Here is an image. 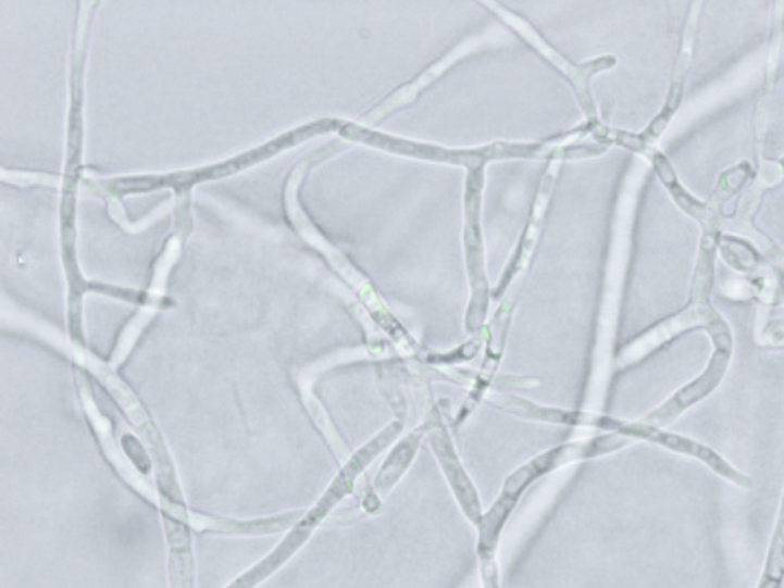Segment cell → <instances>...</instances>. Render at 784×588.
<instances>
[{
  "instance_id": "6da1fadb",
  "label": "cell",
  "mask_w": 784,
  "mask_h": 588,
  "mask_svg": "<svg viewBox=\"0 0 784 588\" xmlns=\"http://www.w3.org/2000/svg\"><path fill=\"white\" fill-rule=\"evenodd\" d=\"M632 441L621 434L609 433L606 436L593 437L590 440L555 446L549 451L536 455L531 462L518 467L506 478L500 497L497 498L493 508L484 513L482 523L478 524V545H476L478 558L497 556L498 542H500L509 516L512 515L521 496L539 478L573 462L613 454V452L626 448Z\"/></svg>"
},
{
  "instance_id": "7a4b0ae2",
  "label": "cell",
  "mask_w": 784,
  "mask_h": 588,
  "mask_svg": "<svg viewBox=\"0 0 784 588\" xmlns=\"http://www.w3.org/2000/svg\"><path fill=\"white\" fill-rule=\"evenodd\" d=\"M705 328L711 336L714 348H734L733 335L723 317L718 311L709 305V293L693 290L692 303L685 310L679 311L674 316L660 322L644 335L637 337L632 343L626 345L618 358V365L621 368L634 365L643 361L658 348L682 335L686 329Z\"/></svg>"
},
{
  "instance_id": "3957f363",
  "label": "cell",
  "mask_w": 784,
  "mask_h": 588,
  "mask_svg": "<svg viewBox=\"0 0 784 588\" xmlns=\"http://www.w3.org/2000/svg\"><path fill=\"white\" fill-rule=\"evenodd\" d=\"M606 430L621 434V436L629 437L630 440L647 441V443L659 446V448L667 449L673 454L696 460V462L704 464L709 471L714 472L715 475L731 483V485L743 490L752 488V479L749 475L737 470L733 463L727 462L725 456L712 449L711 446L694 440L692 437H686L684 434L673 433V430L665 428H656V426L647 425L644 422L630 423L617 421L613 417H609Z\"/></svg>"
},
{
  "instance_id": "277c9868",
  "label": "cell",
  "mask_w": 784,
  "mask_h": 588,
  "mask_svg": "<svg viewBox=\"0 0 784 588\" xmlns=\"http://www.w3.org/2000/svg\"><path fill=\"white\" fill-rule=\"evenodd\" d=\"M347 137L362 141V143L374 146V148L386 149V151L403 153V155L418 157L423 160L448 161V163L466 164L471 168H480L486 161L495 157H528L534 155L536 148L532 146H493V148L480 149V151H446L435 146L411 143V141L399 140L389 135L371 133L358 126L347 127Z\"/></svg>"
},
{
  "instance_id": "5b68a950",
  "label": "cell",
  "mask_w": 784,
  "mask_h": 588,
  "mask_svg": "<svg viewBox=\"0 0 784 588\" xmlns=\"http://www.w3.org/2000/svg\"><path fill=\"white\" fill-rule=\"evenodd\" d=\"M483 174L480 168H472L468 179L466 192V242L468 268L471 276L472 299L469 303L466 327L475 331L486 320L489 306V288L484 276L482 234H480L478 208L482 192Z\"/></svg>"
},
{
  "instance_id": "8992f818",
  "label": "cell",
  "mask_w": 784,
  "mask_h": 588,
  "mask_svg": "<svg viewBox=\"0 0 784 588\" xmlns=\"http://www.w3.org/2000/svg\"><path fill=\"white\" fill-rule=\"evenodd\" d=\"M731 359H733V348H714V353L699 376L679 388L665 402L648 412L640 422L656 428H667L671 423L676 422L686 411L707 400L723 384L730 370Z\"/></svg>"
},
{
  "instance_id": "52a82bcc",
  "label": "cell",
  "mask_w": 784,
  "mask_h": 588,
  "mask_svg": "<svg viewBox=\"0 0 784 588\" xmlns=\"http://www.w3.org/2000/svg\"><path fill=\"white\" fill-rule=\"evenodd\" d=\"M423 428H425V434L430 438V443L433 446L434 454L437 456L438 463H440L441 471L445 472V477L448 479L449 486H451L453 496L459 501L461 511L466 515L469 522L478 527L483 520L478 493H476L474 483L469 478L466 471L461 466L451 436L446 430L445 423H443L440 414L435 408L427 414Z\"/></svg>"
},
{
  "instance_id": "ba28073f",
  "label": "cell",
  "mask_w": 784,
  "mask_h": 588,
  "mask_svg": "<svg viewBox=\"0 0 784 588\" xmlns=\"http://www.w3.org/2000/svg\"><path fill=\"white\" fill-rule=\"evenodd\" d=\"M425 436V428H419L414 433L409 434L405 437L396 448L389 452L386 456L384 464H382L381 471H378L376 481H374V489L376 493L385 496L389 490L396 486V483L403 477L405 472L414 462L415 455H418L419 446L422 443V438Z\"/></svg>"
},
{
  "instance_id": "9c48e42d",
  "label": "cell",
  "mask_w": 784,
  "mask_h": 588,
  "mask_svg": "<svg viewBox=\"0 0 784 588\" xmlns=\"http://www.w3.org/2000/svg\"><path fill=\"white\" fill-rule=\"evenodd\" d=\"M784 578V493L776 516L774 534L769 546L767 567L759 588H782Z\"/></svg>"
},
{
  "instance_id": "30bf717a",
  "label": "cell",
  "mask_w": 784,
  "mask_h": 588,
  "mask_svg": "<svg viewBox=\"0 0 784 588\" xmlns=\"http://www.w3.org/2000/svg\"><path fill=\"white\" fill-rule=\"evenodd\" d=\"M725 260L733 265L734 268L741 270V272H754L759 267V260H757L756 253L749 252L743 245H735V241H727L725 247Z\"/></svg>"
},
{
  "instance_id": "8fae6325",
  "label": "cell",
  "mask_w": 784,
  "mask_h": 588,
  "mask_svg": "<svg viewBox=\"0 0 784 588\" xmlns=\"http://www.w3.org/2000/svg\"><path fill=\"white\" fill-rule=\"evenodd\" d=\"M761 343L769 347H784V321H774L763 329Z\"/></svg>"
},
{
  "instance_id": "7c38bea8",
  "label": "cell",
  "mask_w": 784,
  "mask_h": 588,
  "mask_svg": "<svg viewBox=\"0 0 784 588\" xmlns=\"http://www.w3.org/2000/svg\"><path fill=\"white\" fill-rule=\"evenodd\" d=\"M480 571H482L484 588H500L497 560L482 561V563H480Z\"/></svg>"
},
{
  "instance_id": "4fadbf2b",
  "label": "cell",
  "mask_w": 784,
  "mask_h": 588,
  "mask_svg": "<svg viewBox=\"0 0 784 588\" xmlns=\"http://www.w3.org/2000/svg\"><path fill=\"white\" fill-rule=\"evenodd\" d=\"M776 272H779L780 283H782V287H783V291H784V260L780 261V264L776 265Z\"/></svg>"
},
{
  "instance_id": "5bb4252c",
  "label": "cell",
  "mask_w": 784,
  "mask_h": 588,
  "mask_svg": "<svg viewBox=\"0 0 784 588\" xmlns=\"http://www.w3.org/2000/svg\"><path fill=\"white\" fill-rule=\"evenodd\" d=\"M783 167H784V160H783Z\"/></svg>"
}]
</instances>
